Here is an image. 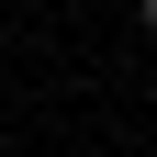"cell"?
I'll use <instances>...</instances> for the list:
<instances>
[{"instance_id":"6da1fadb","label":"cell","mask_w":157,"mask_h":157,"mask_svg":"<svg viewBox=\"0 0 157 157\" xmlns=\"http://www.w3.org/2000/svg\"><path fill=\"white\" fill-rule=\"evenodd\" d=\"M135 23H146V34H157V0H135Z\"/></svg>"}]
</instances>
